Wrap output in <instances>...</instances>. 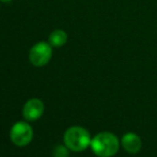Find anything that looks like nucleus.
I'll return each mask as SVG.
<instances>
[{
  "label": "nucleus",
  "mask_w": 157,
  "mask_h": 157,
  "mask_svg": "<svg viewBox=\"0 0 157 157\" xmlns=\"http://www.w3.org/2000/svg\"><path fill=\"white\" fill-rule=\"evenodd\" d=\"M120 140L110 132H101L94 136L91 140L92 152L98 157H112L120 149Z\"/></svg>",
  "instance_id": "f257e3e1"
},
{
  "label": "nucleus",
  "mask_w": 157,
  "mask_h": 157,
  "mask_svg": "<svg viewBox=\"0 0 157 157\" xmlns=\"http://www.w3.org/2000/svg\"><path fill=\"white\" fill-rule=\"evenodd\" d=\"M91 136L86 128L81 126H72L64 132V144L73 152H82L91 144Z\"/></svg>",
  "instance_id": "f03ea898"
},
{
  "label": "nucleus",
  "mask_w": 157,
  "mask_h": 157,
  "mask_svg": "<svg viewBox=\"0 0 157 157\" xmlns=\"http://www.w3.org/2000/svg\"><path fill=\"white\" fill-rule=\"evenodd\" d=\"M52 57V46L48 42H39L29 50V61L36 67L46 65Z\"/></svg>",
  "instance_id": "7ed1b4c3"
},
{
  "label": "nucleus",
  "mask_w": 157,
  "mask_h": 157,
  "mask_svg": "<svg viewBox=\"0 0 157 157\" xmlns=\"http://www.w3.org/2000/svg\"><path fill=\"white\" fill-rule=\"evenodd\" d=\"M11 141L17 147H26L33 138V129L28 123L19 121L12 126L10 132Z\"/></svg>",
  "instance_id": "20e7f679"
},
{
  "label": "nucleus",
  "mask_w": 157,
  "mask_h": 157,
  "mask_svg": "<svg viewBox=\"0 0 157 157\" xmlns=\"http://www.w3.org/2000/svg\"><path fill=\"white\" fill-rule=\"evenodd\" d=\"M44 113V103L40 98H30L23 108V116L27 121H36Z\"/></svg>",
  "instance_id": "39448f33"
},
{
  "label": "nucleus",
  "mask_w": 157,
  "mask_h": 157,
  "mask_svg": "<svg viewBox=\"0 0 157 157\" xmlns=\"http://www.w3.org/2000/svg\"><path fill=\"white\" fill-rule=\"evenodd\" d=\"M122 147L128 154H137L141 151L142 147V141L141 138L135 132H126L123 135L121 139Z\"/></svg>",
  "instance_id": "423d86ee"
},
{
  "label": "nucleus",
  "mask_w": 157,
  "mask_h": 157,
  "mask_svg": "<svg viewBox=\"0 0 157 157\" xmlns=\"http://www.w3.org/2000/svg\"><path fill=\"white\" fill-rule=\"evenodd\" d=\"M66 42H67V33L61 29L54 30L48 37V43L52 47H62L66 44Z\"/></svg>",
  "instance_id": "0eeeda50"
},
{
  "label": "nucleus",
  "mask_w": 157,
  "mask_h": 157,
  "mask_svg": "<svg viewBox=\"0 0 157 157\" xmlns=\"http://www.w3.org/2000/svg\"><path fill=\"white\" fill-rule=\"evenodd\" d=\"M70 149L66 145H57L55 147L54 152H52V156L54 157H68L70 156Z\"/></svg>",
  "instance_id": "6e6552de"
},
{
  "label": "nucleus",
  "mask_w": 157,
  "mask_h": 157,
  "mask_svg": "<svg viewBox=\"0 0 157 157\" xmlns=\"http://www.w3.org/2000/svg\"><path fill=\"white\" fill-rule=\"evenodd\" d=\"M1 2H10V1H12V0H0Z\"/></svg>",
  "instance_id": "1a4fd4ad"
}]
</instances>
